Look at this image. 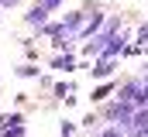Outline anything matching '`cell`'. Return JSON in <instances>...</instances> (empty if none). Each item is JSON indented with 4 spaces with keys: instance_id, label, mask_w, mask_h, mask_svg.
I'll return each instance as SVG.
<instances>
[{
    "instance_id": "8992f818",
    "label": "cell",
    "mask_w": 148,
    "mask_h": 137,
    "mask_svg": "<svg viewBox=\"0 0 148 137\" xmlns=\"http://www.w3.org/2000/svg\"><path fill=\"white\" fill-rule=\"evenodd\" d=\"M110 82H103V86H97V89H93V103H100V100H107V96H110Z\"/></svg>"
},
{
    "instance_id": "52a82bcc",
    "label": "cell",
    "mask_w": 148,
    "mask_h": 137,
    "mask_svg": "<svg viewBox=\"0 0 148 137\" xmlns=\"http://www.w3.org/2000/svg\"><path fill=\"white\" fill-rule=\"evenodd\" d=\"M17 75H21V79H35L38 68H35V65H21V68H17Z\"/></svg>"
},
{
    "instance_id": "ba28073f",
    "label": "cell",
    "mask_w": 148,
    "mask_h": 137,
    "mask_svg": "<svg viewBox=\"0 0 148 137\" xmlns=\"http://www.w3.org/2000/svg\"><path fill=\"white\" fill-rule=\"evenodd\" d=\"M138 41H141V45H145V48H148V21H145V24H141V28H138Z\"/></svg>"
},
{
    "instance_id": "277c9868",
    "label": "cell",
    "mask_w": 148,
    "mask_h": 137,
    "mask_svg": "<svg viewBox=\"0 0 148 137\" xmlns=\"http://www.w3.org/2000/svg\"><path fill=\"white\" fill-rule=\"evenodd\" d=\"M52 68H59V72H73V68H76V58H73V55H55V58H52Z\"/></svg>"
},
{
    "instance_id": "6da1fadb",
    "label": "cell",
    "mask_w": 148,
    "mask_h": 137,
    "mask_svg": "<svg viewBox=\"0 0 148 137\" xmlns=\"http://www.w3.org/2000/svg\"><path fill=\"white\" fill-rule=\"evenodd\" d=\"M48 14H52V10H45L41 3H35V7H31V10L24 14V24H28V28H38V31H41V28L48 24Z\"/></svg>"
},
{
    "instance_id": "5b68a950",
    "label": "cell",
    "mask_w": 148,
    "mask_h": 137,
    "mask_svg": "<svg viewBox=\"0 0 148 137\" xmlns=\"http://www.w3.org/2000/svg\"><path fill=\"white\" fill-rule=\"evenodd\" d=\"M73 93H76L73 82H59V86H55V96H59V100H66V103H73V100H76Z\"/></svg>"
},
{
    "instance_id": "30bf717a",
    "label": "cell",
    "mask_w": 148,
    "mask_h": 137,
    "mask_svg": "<svg viewBox=\"0 0 148 137\" xmlns=\"http://www.w3.org/2000/svg\"><path fill=\"white\" fill-rule=\"evenodd\" d=\"M62 137H73V123H62V130H59Z\"/></svg>"
},
{
    "instance_id": "7a4b0ae2",
    "label": "cell",
    "mask_w": 148,
    "mask_h": 137,
    "mask_svg": "<svg viewBox=\"0 0 148 137\" xmlns=\"http://www.w3.org/2000/svg\"><path fill=\"white\" fill-rule=\"evenodd\" d=\"M114 62H117V58H97V65L90 68V72H93V79H107V75L114 72Z\"/></svg>"
},
{
    "instance_id": "9c48e42d",
    "label": "cell",
    "mask_w": 148,
    "mask_h": 137,
    "mask_svg": "<svg viewBox=\"0 0 148 137\" xmlns=\"http://www.w3.org/2000/svg\"><path fill=\"white\" fill-rule=\"evenodd\" d=\"M41 7H45V10H59V7H62V0H41Z\"/></svg>"
},
{
    "instance_id": "8fae6325",
    "label": "cell",
    "mask_w": 148,
    "mask_h": 137,
    "mask_svg": "<svg viewBox=\"0 0 148 137\" xmlns=\"http://www.w3.org/2000/svg\"><path fill=\"white\" fill-rule=\"evenodd\" d=\"M38 3H41V0H38Z\"/></svg>"
},
{
    "instance_id": "3957f363",
    "label": "cell",
    "mask_w": 148,
    "mask_h": 137,
    "mask_svg": "<svg viewBox=\"0 0 148 137\" xmlns=\"http://www.w3.org/2000/svg\"><path fill=\"white\" fill-rule=\"evenodd\" d=\"M93 137H131L124 127H117V123H110V127H97L93 130Z\"/></svg>"
}]
</instances>
